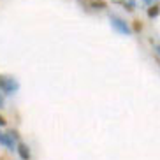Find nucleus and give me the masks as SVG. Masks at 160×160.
<instances>
[{
	"instance_id": "9b49d317",
	"label": "nucleus",
	"mask_w": 160,
	"mask_h": 160,
	"mask_svg": "<svg viewBox=\"0 0 160 160\" xmlns=\"http://www.w3.org/2000/svg\"><path fill=\"white\" fill-rule=\"evenodd\" d=\"M4 142H5V134L0 132V144H4Z\"/></svg>"
},
{
	"instance_id": "6e6552de",
	"label": "nucleus",
	"mask_w": 160,
	"mask_h": 160,
	"mask_svg": "<svg viewBox=\"0 0 160 160\" xmlns=\"http://www.w3.org/2000/svg\"><path fill=\"white\" fill-rule=\"evenodd\" d=\"M132 28H134V32H141V30H142V23L139 21V19H136L134 25H132Z\"/></svg>"
},
{
	"instance_id": "f257e3e1",
	"label": "nucleus",
	"mask_w": 160,
	"mask_h": 160,
	"mask_svg": "<svg viewBox=\"0 0 160 160\" xmlns=\"http://www.w3.org/2000/svg\"><path fill=\"white\" fill-rule=\"evenodd\" d=\"M109 21H111V27H113L116 32H120L122 35H130L132 33V28L128 27L125 21H123L122 18H118V16H114V14H111L109 16Z\"/></svg>"
},
{
	"instance_id": "423d86ee",
	"label": "nucleus",
	"mask_w": 160,
	"mask_h": 160,
	"mask_svg": "<svg viewBox=\"0 0 160 160\" xmlns=\"http://www.w3.org/2000/svg\"><path fill=\"white\" fill-rule=\"evenodd\" d=\"M146 14H148V18H157V16L160 14V5H158V4L150 5V7H148V12H146Z\"/></svg>"
},
{
	"instance_id": "4468645a",
	"label": "nucleus",
	"mask_w": 160,
	"mask_h": 160,
	"mask_svg": "<svg viewBox=\"0 0 160 160\" xmlns=\"http://www.w3.org/2000/svg\"><path fill=\"white\" fill-rule=\"evenodd\" d=\"M0 78H2V76H0Z\"/></svg>"
},
{
	"instance_id": "9d476101",
	"label": "nucleus",
	"mask_w": 160,
	"mask_h": 160,
	"mask_svg": "<svg viewBox=\"0 0 160 160\" xmlns=\"http://www.w3.org/2000/svg\"><path fill=\"white\" fill-rule=\"evenodd\" d=\"M146 5H153V4H158V0H142Z\"/></svg>"
},
{
	"instance_id": "20e7f679",
	"label": "nucleus",
	"mask_w": 160,
	"mask_h": 160,
	"mask_svg": "<svg viewBox=\"0 0 160 160\" xmlns=\"http://www.w3.org/2000/svg\"><path fill=\"white\" fill-rule=\"evenodd\" d=\"M86 5L92 7V9H106L108 4H106V0H85Z\"/></svg>"
},
{
	"instance_id": "f03ea898",
	"label": "nucleus",
	"mask_w": 160,
	"mask_h": 160,
	"mask_svg": "<svg viewBox=\"0 0 160 160\" xmlns=\"http://www.w3.org/2000/svg\"><path fill=\"white\" fill-rule=\"evenodd\" d=\"M19 85L14 78H0V90L5 92V93H14L18 92Z\"/></svg>"
},
{
	"instance_id": "ddd939ff",
	"label": "nucleus",
	"mask_w": 160,
	"mask_h": 160,
	"mask_svg": "<svg viewBox=\"0 0 160 160\" xmlns=\"http://www.w3.org/2000/svg\"><path fill=\"white\" fill-rule=\"evenodd\" d=\"M0 108H2V97H0Z\"/></svg>"
},
{
	"instance_id": "0eeeda50",
	"label": "nucleus",
	"mask_w": 160,
	"mask_h": 160,
	"mask_svg": "<svg viewBox=\"0 0 160 160\" xmlns=\"http://www.w3.org/2000/svg\"><path fill=\"white\" fill-rule=\"evenodd\" d=\"M123 5H125V9L130 11V12L136 9V2H134V0H127V2H123Z\"/></svg>"
},
{
	"instance_id": "f8f14e48",
	"label": "nucleus",
	"mask_w": 160,
	"mask_h": 160,
	"mask_svg": "<svg viewBox=\"0 0 160 160\" xmlns=\"http://www.w3.org/2000/svg\"><path fill=\"white\" fill-rule=\"evenodd\" d=\"M4 125H5V120H4L2 116H0V127H4Z\"/></svg>"
},
{
	"instance_id": "7ed1b4c3",
	"label": "nucleus",
	"mask_w": 160,
	"mask_h": 160,
	"mask_svg": "<svg viewBox=\"0 0 160 160\" xmlns=\"http://www.w3.org/2000/svg\"><path fill=\"white\" fill-rule=\"evenodd\" d=\"M16 151H18V155H19L21 160H30V148L25 144V142H18Z\"/></svg>"
},
{
	"instance_id": "39448f33",
	"label": "nucleus",
	"mask_w": 160,
	"mask_h": 160,
	"mask_svg": "<svg viewBox=\"0 0 160 160\" xmlns=\"http://www.w3.org/2000/svg\"><path fill=\"white\" fill-rule=\"evenodd\" d=\"M4 146L7 148V150H11V151L16 150V146H18V144H16V139L11 136V132H7V134H5V142H4Z\"/></svg>"
},
{
	"instance_id": "1a4fd4ad",
	"label": "nucleus",
	"mask_w": 160,
	"mask_h": 160,
	"mask_svg": "<svg viewBox=\"0 0 160 160\" xmlns=\"http://www.w3.org/2000/svg\"><path fill=\"white\" fill-rule=\"evenodd\" d=\"M153 53H155L157 60L160 62V46H158V44H155V46H153Z\"/></svg>"
}]
</instances>
